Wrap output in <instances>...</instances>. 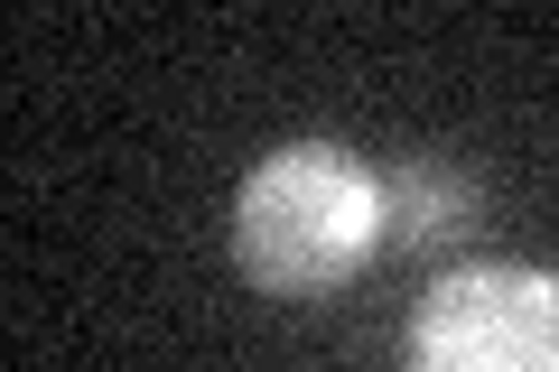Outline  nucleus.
<instances>
[{"label":"nucleus","instance_id":"7ed1b4c3","mask_svg":"<svg viewBox=\"0 0 559 372\" xmlns=\"http://www.w3.org/2000/svg\"><path fill=\"white\" fill-rule=\"evenodd\" d=\"M476 215H485V187L457 168V158H439V149L382 177V224H392V233H411L419 252L466 242V233H476Z\"/></svg>","mask_w":559,"mask_h":372},{"label":"nucleus","instance_id":"f257e3e1","mask_svg":"<svg viewBox=\"0 0 559 372\" xmlns=\"http://www.w3.org/2000/svg\"><path fill=\"white\" fill-rule=\"evenodd\" d=\"M382 242V177L336 149H280L234 196V261L271 298H318L364 271Z\"/></svg>","mask_w":559,"mask_h":372},{"label":"nucleus","instance_id":"f03ea898","mask_svg":"<svg viewBox=\"0 0 559 372\" xmlns=\"http://www.w3.org/2000/svg\"><path fill=\"white\" fill-rule=\"evenodd\" d=\"M411 372H559V289L532 271L448 279L411 335Z\"/></svg>","mask_w":559,"mask_h":372}]
</instances>
